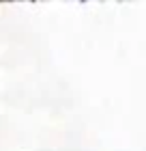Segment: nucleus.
Listing matches in <instances>:
<instances>
[]
</instances>
